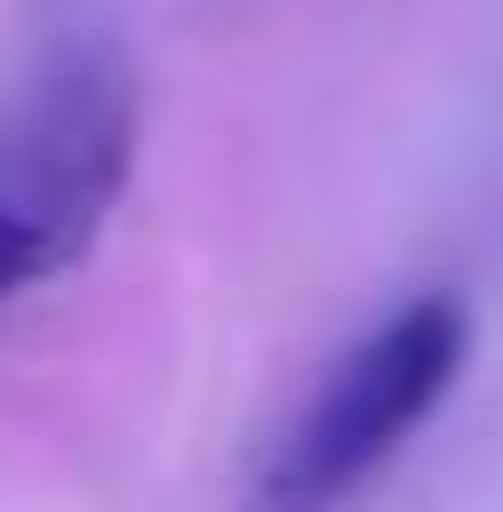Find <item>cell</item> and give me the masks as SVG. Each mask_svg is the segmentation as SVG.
<instances>
[{"label":"cell","mask_w":503,"mask_h":512,"mask_svg":"<svg viewBox=\"0 0 503 512\" xmlns=\"http://www.w3.org/2000/svg\"><path fill=\"white\" fill-rule=\"evenodd\" d=\"M466 342H475V313L456 304V294H409V304H390L333 370H323V389L276 437V456H266V475H257V512H342L437 408H447L456 370H466Z\"/></svg>","instance_id":"7a4b0ae2"},{"label":"cell","mask_w":503,"mask_h":512,"mask_svg":"<svg viewBox=\"0 0 503 512\" xmlns=\"http://www.w3.org/2000/svg\"><path fill=\"white\" fill-rule=\"evenodd\" d=\"M143 86L114 38H67L0 105V304L86 266L133 190Z\"/></svg>","instance_id":"6da1fadb"}]
</instances>
